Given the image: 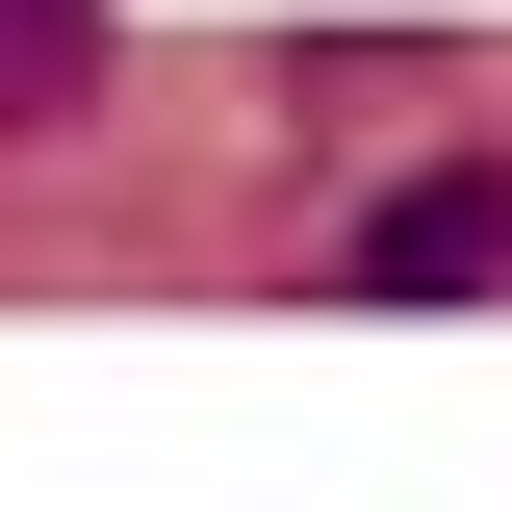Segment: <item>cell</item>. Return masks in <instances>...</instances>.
I'll return each mask as SVG.
<instances>
[{
	"label": "cell",
	"instance_id": "obj_2",
	"mask_svg": "<svg viewBox=\"0 0 512 512\" xmlns=\"http://www.w3.org/2000/svg\"><path fill=\"white\" fill-rule=\"evenodd\" d=\"M103 103V0H0V128H77Z\"/></svg>",
	"mask_w": 512,
	"mask_h": 512
},
{
	"label": "cell",
	"instance_id": "obj_1",
	"mask_svg": "<svg viewBox=\"0 0 512 512\" xmlns=\"http://www.w3.org/2000/svg\"><path fill=\"white\" fill-rule=\"evenodd\" d=\"M461 282H512V180L487 154H436V180L359 205V308H461Z\"/></svg>",
	"mask_w": 512,
	"mask_h": 512
}]
</instances>
